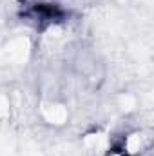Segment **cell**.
Instances as JSON below:
<instances>
[{
  "label": "cell",
  "instance_id": "obj_1",
  "mask_svg": "<svg viewBox=\"0 0 154 156\" xmlns=\"http://www.w3.org/2000/svg\"><path fill=\"white\" fill-rule=\"evenodd\" d=\"M26 16L31 18V20H35L37 24H45V26H49V24L56 22L58 18H62V11H60L58 7H54V5L35 4V5L27 11Z\"/></svg>",
  "mask_w": 154,
  "mask_h": 156
}]
</instances>
